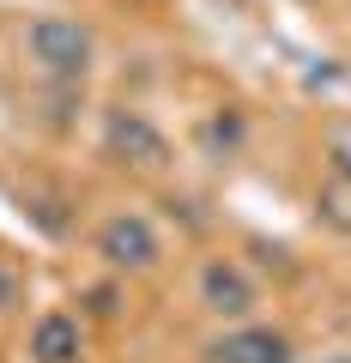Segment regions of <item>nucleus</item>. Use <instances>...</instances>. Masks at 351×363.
Wrapping results in <instances>:
<instances>
[{"label": "nucleus", "mask_w": 351, "mask_h": 363, "mask_svg": "<svg viewBox=\"0 0 351 363\" xmlns=\"http://www.w3.org/2000/svg\"><path fill=\"white\" fill-rule=\"evenodd\" d=\"M25 55L49 79H85V67H91V30L67 13H43L25 30Z\"/></svg>", "instance_id": "f257e3e1"}, {"label": "nucleus", "mask_w": 351, "mask_h": 363, "mask_svg": "<svg viewBox=\"0 0 351 363\" xmlns=\"http://www.w3.org/2000/svg\"><path fill=\"white\" fill-rule=\"evenodd\" d=\"M315 212H321V224H333L339 236H351V182L327 176L321 188H315Z\"/></svg>", "instance_id": "0eeeda50"}, {"label": "nucleus", "mask_w": 351, "mask_h": 363, "mask_svg": "<svg viewBox=\"0 0 351 363\" xmlns=\"http://www.w3.org/2000/svg\"><path fill=\"white\" fill-rule=\"evenodd\" d=\"M236 140H243V116H236V109H218V116H212L206 128H200V145H206L212 157H224Z\"/></svg>", "instance_id": "6e6552de"}, {"label": "nucleus", "mask_w": 351, "mask_h": 363, "mask_svg": "<svg viewBox=\"0 0 351 363\" xmlns=\"http://www.w3.org/2000/svg\"><path fill=\"white\" fill-rule=\"evenodd\" d=\"M200 303H206L212 315H224V321H243L248 309L260 303V291H255V279H248L236 260H224V255H212L206 267H200Z\"/></svg>", "instance_id": "20e7f679"}, {"label": "nucleus", "mask_w": 351, "mask_h": 363, "mask_svg": "<svg viewBox=\"0 0 351 363\" xmlns=\"http://www.w3.org/2000/svg\"><path fill=\"white\" fill-rule=\"evenodd\" d=\"M327 164H333V176L351 182V116L327 128Z\"/></svg>", "instance_id": "1a4fd4ad"}, {"label": "nucleus", "mask_w": 351, "mask_h": 363, "mask_svg": "<svg viewBox=\"0 0 351 363\" xmlns=\"http://www.w3.org/2000/svg\"><path fill=\"white\" fill-rule=\"evenodd\" d=\"M13 303H18V272L0 267V309H13Z\"/></svg>", "instance_id": "9d476101"}, {"label": "nucleus", "mask_w": 351, "mask_h": 363, "mask_svg": "<svg viewBox=\"0 0 351 363\" xmlns=\"http://www.w3.org/2000/svg\"><path fill=\"white\" fill-rule=\"evenodd\" d=\"M97 255L116 272H145V267H157L164 242H157V224L145 218V212H109V218L97 224Z\"/></svg>", "instance_id": "f03ea898"}, {"label": "nucleus", "mask_w": 351, "mask_h": 363, "mask_svg": "<svg viewBox=\"0 0 351 363\" xmlns=\"http://www.w3.org/2000/svg\"><path fill=\"white\" fill-rule=\"evenodd\" d=\"M104 145H109V157H121V164H133V169H157V164L169 157L164 128H157V121H145L140 109H109Z\"/></svg>", "instance_id": "7ed1b4c3"}, {"label": "nucleus", "mask_w": 351, "mask_h": 363, "mask_svg": "<svg viewBox=\"0 0 351 363\" xmlns=\"http://www.w3.org/2000/svg\"><path fill=\"white\" fill-rule=\"evenodd\" d=\"M79 351H85V333H79L73 315L49 309L37 327H30V357L37 363H79Z\"/></svg>", "instance_id": "423d86ee"}, {"label": "nucleus", "mask_w": 351, "mask_h": 363, "mask_svg": "<svg viewBox=\"0 0 351 363\" xmlns=\"http://www.w3.org/2000/svg\"><path fill=\"white\" fill-rule=\"evenodd\" d=\"M315 363H351V357H345V351H327V357H315Z\"/></svg>", "instance_id": "9b49d317"}, {"label": "nucleus", "mask_w": 351, "mask_h": 363, "mask_svg": "<svg viewBox=\"0 0 351 363\" xmlns=\"http://www.w3.org/2000/svg\"><path fill=\"white\" fill-rule=\"evenodd\" d=\"M206 363H291V339L273 327H230L206 345Z\"/></svg>", "instance_id": "39448f33"}]
</instances>
